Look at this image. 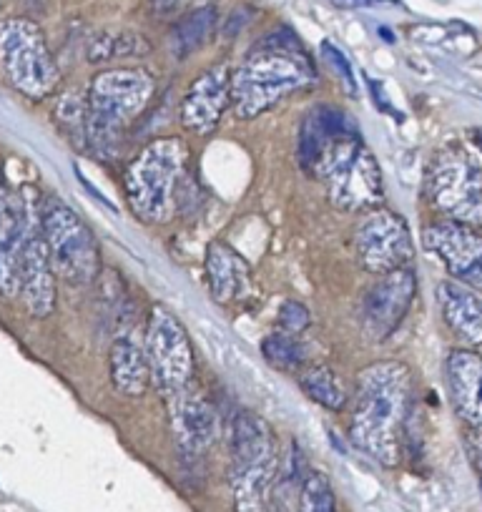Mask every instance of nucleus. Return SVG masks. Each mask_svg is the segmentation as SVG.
I'll return each mask as SVG.
<instances>
[{"instance_id":"nucleus-27","label":"nucleus","mask_w":482,"mask_h":512,"mask_svg":"<svg viewBox=\"0 0 482 512\" xmlns=\"http://www.w3.org/2000/svg\"><path fill=\"white\" fill-rule=\"evenodd\" d=\"M299 512H334V490L324 472H307L299 485Z\"/></svg>"},{"instance_id":"nucleus-5","label":"nucleus","mask_w":482,"mask_h":512,"mask_svg":"<svg viewBox=\"0 0 482 512\" xmlns=\"http://www.w3.org/2000/svg\"><path fill=\"white\" fill-rule=\"evenodd\" d=\"M309 171L327 184L329 201L342 211L367 214L385 199L380 164L372 151L365 149L357 131L332 141Z\"/></svg>"},{"instance_id":"nucleus-9","label":"nucleus","mask_w":482,"mask_h":512,"mask_svg":"<svg viewBox=\"0 0 482 512\" xmlns=\"http://www.w3.org/2000/svg\"><path fill=\"white\" fill-rule=\"evenodd\" d=\"M0 71L26 98L41 101L58 86V66L41 28L28 18L0 26Z\"/></svg>"},{"instance_id":"nucleus-11","label":"nucleus","mask_w":482,"mask_h":512,"mask_svg":"<svg viewBox=\"0 0 482 512\" xmlns=\"http://www.w3.org/2000/svg\"><path fill=\"white\" fill-rule=\"evenodd\" d=\"M352 249L359 267L375 277L410 267L412 254H415L405 216L385 209L367 211L365 219L354 229Z\"/></svg>"},{"instance_id":"nucleus-7","label":"nucleus","mask_w":482,"mask_h":512,"mask_svg":"<svg viewBox=\"0 0 482 512\" xmlns=\"http://www.w3.org/2000/svg\"><path fill=\"white\" fill-rule=\"evenodd\" d=\"M41 229L56 277L86 287L101 272V251L91 226L66 204L48 196L41 206Z\"/></svg>"},{"instance_id":"nucleus-18","label":"nucleus","mask_w":482,"mask_h":512,"mask_svg":"<svg viewBox=\"0 0 482 512\" xmlns=\"http://www.w3.org/2000/svg\"><path fill=\"white\" fill-rule=\"evenodd\" d=\"M445 374L455 412L482 430V357L472 349H455L447 357Z\"/></svg>"},{"instance_id":"nucleus-20","label":"nucleus","mask_w":482,"mask_h":512,"mask_svg":"<svg viewBox=\"0 0 482 512\" xmlns=\"http://www.w3.org/2000/svg\"><path fill=\"white\" fill-rule=\"evenodd\" d=\"M437 307L457 339L472 347L482 344V292L460 282H440Z\"/></svg>"},{"instance_id":"nucleus-3","label":"nucleus","mask_w":482,"mask_h":512,"mask_svg":"<svg viewBox=\"0 0 482 512\" xmlns=\"http://www.w3.org/2000/svg\"><path fill=\"white\" fill-rule=\"evenodd\" d=\"M154 91V76L139 68H113L98 73L86 98L88 146L103 159L116 154L126 128L144 113Z\"/></svg>"},{"instance_id":"nucleus-19","label":"nucleus","mask_w":482,"mask_h":512,"mask_svg":"<svg viewBox=\"0 0 482 512\" xmlns=\"http://www.w3.org/2000/svg\"><path fill=\"white\" fill-rule=\"evenodd\" d=\"M204 272L211 297L219 304L239 302L252 289V267L224 241H211L206 246Z\"/></svg>"},{"instance_id":"nucleus-25","label":"nucleus","mask_w":482,"mask_h":512,"mask_svg":"<svg viewBox=\"0 0 482 512\" xmlns=\"http://www.w3.org/2000/svg\"><path fill=\"white\" fill-rule=\"evenodd\" d=\"M216 26V11L214 8H199V11L186 13L184 21L176 26L174 31V48L179 53V58L189 56L196 48L204 46L209 41V36L214 33Z\"/></svg>"},{"instance_id":"nucleus-1","label":"nucleus","mask_w":482,"mask_h":512,"mask_svg":"<svg viewBox=\"0 0 482 512\" xmlns=\"http://www.w3.org/2000/svg\"><path fill=\"white\" fill-rule=\"evenodd\" d=\"M412 412V377L402 362H375L357 374L349 437L385 467L400 465Z\"/></svg>"},{"instance_id":"nucleus-31","label":"nucleus","mask_w":482,"mask_h":512,"mask_svg":"<svg viewBox=\"0 0 482 512\" xmlns=\"http://www.w3.org/2000/svg\"><path fill=\"white\" fill-rule=\"evenodd\" d=\"M267 512H289V507H287V505H284V497H282V495H279V497H277V500H274V502H272V505H267Z\"/></svg>"},{"instance_id":"nucleus-4","label":"nucleus","mask_w":482,"mask_h":512,"mask_svg":"<svg viewBox=\"0 0 482 512\" xmlns=\"http://www.w3.org/2000/svg\"><path fill=\"white\" fill-rule=\"evenodd\" d=\"M279 475L274 432L254 412H239L231 425L229 487L236 512H267L269 492Z\"/></svg>"},{"instance_id":"nucleus-21","label":"nucleus","mask_w":482,"mask_h":512,"mask_svg":"<svg viewBox=\"0 0 482 512\" xmlns=\"http://www.w3.org/2000/svg\"><path fill=\"white\" fill-rule=\"evenodd\" d=\"M108 369H111V382L116 392H121L124 397L146 395L154 377H151V364L146 357L144 342L134 329L113 339Z\"/></svg>"},{"instance_id":"nucleus-17","label":"nucleus","mask_w":482,"mask_h":512,"mask_svg":"<svg viewBox=\"0 0 482 512\" xmlns=\"http://www.w3.org/2000/svg\"><path fill=\"white\" fill-rule=\"evenodd\" d=\"M171 402H174V420L171 422H174L176 445L186 462H196L214 445L216 432H219L214 407L204 400V395L191 390V384Z\"/></svg>"},{"instance_id":"nucleus-16","label":"nucleus","mask_w":482,"mask_h":512,"mask_svg":"<svg viewBox=\"0 0 482 512\" xmlns=\"http://www.w3.org/2000/svg\"><path fill=\"white\" fill-rule=\"evenodd\" d=\"M18 297L28 314L36 319L48 317L56 307V269L51 264L46 239H43L41 221L28 234L26 249L21 256V272H18Z\"/></svg>"},{"instance_id":"nucleus-28","label":"nucleus","mask_w":482,"mask_h":512,"mask_svg":"<svg viewBox=\"0 0 482 512\" xmlns=\"http://www.w3.org/2000/svg\"><path fill=\"white\" fill-rule=\"evenodd\" d=\"M277 322L282 332L297 334L299 337V334L307 332V327L312 324V314H309V309L304 307L302 302H297V299H287V302H282V307H279Z\"/></svg>"},{"instance_id":"nucleus-26","label":"nucleus","mask_w":482,"mask_h":512,"mask_svg":"<svg viewBox=\"0 0 482 512\" xmlns=\"http://www.w3.org/2000/svg\"><path fill=\"white\" fill-rule=\"evenodd\" d=\"M146 53V43L136 33H101L88 48V61H111Z\"/></svg>"},{"instance_id":"nucleus-8","label":"nucleus","mask_w":482,"mask_h":512,"mask_svg":"<svg viewBox=\"0 0 482 512\" xmlns=\"http://www.w3.org/2000/svg\"><path fill=\"white\" fill-rule=\"evenodd\" d=\"M425 191L430 204L447 221L482 224V164L465 146H447L432 159Z\"/></svg>"},{"instance_id":"nucleus-24","label":"nucleus","mask_w":482,"mask_h":512,"mask_svg":"<svg viewBox=\"0 0 482 512\" xmlns=\"http://www.w3.org/2000/svg\"><path fill=\"white\" fill-rule=\"evenodd\" d=\"M262 354L272 367L282 372H299L307 362V347L297 334L289 332H272L262 339Z\"/></svg>"},{"instance_id":"nucleus-22","label":"nucleus","mask_w":482,"mask_h":512,"mask_svg":"<svg viewBox=\"0 0 482 512\" xmlns=\"http://www.w3.org/2000/svg\"><path fill=\"white\" fill-rule=\"evenodd\" d=\"M352 131H357V128H354V123L349 121V116L342 108L314 106L312 111H307L302 128H299V161L307 169H312L317 156L332 141H337L344 134H352Z\"/></svg>"},{"instance_id":"nucleus-13","label":"nucleus","mask_w":482,"mask_h":512,"mask_svg":"<svg viewBox=\"0 0 482 512\" xmlns=\"http://www.w3.org/2000/svg\"><path fill=\"white\" fill-rule=\"evenodd\" d=\"M422 244L440 259L455 282L482 292V236L457 221H435L422 229Z\"/></svg>"},{"instance_id":"nucleus-29","label":"nucleus","mask_w":482,"mask_h":512,"mask_svg":"<svg viewBox=\"0 0 482 512\" xmlns=\"http://www.w3.org/2000/svg\"><path fill=\"white\" fill-rule=\"evenodd\" d=\"M206 8V0H156V11L161 16H176L181 11H199Z\"/></svg>"},{"instance_id":"nucleus-2","label":"nucleus","mask_w":482,"mask_h":512,"mask_svg":"<svg viewBox=\"0 0 482 512\" xmlns=\"http://www.w3.org/2000/svg\"><path fill=\"white\" fill-rule=\"evenodd\" d=\"M314 81V66L294 38H267L231 73V106L239 118H257Z\"/></svg>"},{"instance_id":"nucleus-30","label":"nucleus","mask_w":482,"mask_h":512,"mask_svg":"<svg viewBox=\"0 0 482 512\" xmlns=\"http://www.w3.org/2000/svg\"><path fill=\"white\" fill-rule=\"evenodd\" d=\"M465 447L467 455H470V462L475 465V470L482 475V430L480 427H470L465 432Z\"/></svg>"},{"instance_id":"nucleus-23","label":"nucleus","mask_w":482,"mask_h":512,"mask_svg":"<svg viewBox=\"0 0 482 512\" xmlns=\"http://www.w3.org/2000/svg\"><path fill=\"white\" fill-rule=\"evenodd\" d=\"M297 382L304 395L324 410L342 412L347 405V390H344L342 379L327 364H307L304 369H299Z\"/></svg>"},{"instance_id":"nucleus-12","label":"nucleus","mask_w":482,"mask_h":512,"mask_svg":"<svg viewBox=\"0 0 482 512\" xmlns=\"http://www.w3.org/2000/svg\"><path fill=\"white\" fill-rule=\"evenodd\" d=\"M417 294L415 267H402L377 277L365 292L362 309H359V327L367 342L382 344L397 332L410 312Z\"/></svg>"},{"instance_id":"nucleus-15","label":"nucleus","mask_w":482,"mask_h":512,"mask_svg":"<svg viewBox=\"0 0 482 512\" xmlns=\"http://www.w3.org/2000/svg\"><path fill=\"white\" fill-rule=\"evenodd\" d=\"M231 106L229 66H214L201 73L181 101V126L194 136H209Z\"/></svg>"},{"instance_id":"nucleus-6","label":"nucleus","mask_w":482,"mask_h":512,"mask_svg":"<svg viewBox=\"0 0 482 512\" xmlns=\"http://www.w3.org/2000/svg\"><path fill=\"white\" fill-rule=\"evenodd\" d=\"M186 151L179 139H159L146 146L124 176L131 211L146 224H164L174 214Z\"/></svg>"},{"instance_id":"nucleus-10","label":"nucleus","mask_w":482,"mask_h":512,"mask_svg":"<svg viewBox=\"0 0 482 512\" xmlns=\"http://www.w3.org/2000/svg\"><path fill=\"white\" fill-rule=\"evenodd\" d=\"M144 347L151 364V377L161 395L166 400L179 397L194 377V349L184 324L171 309H151Z\"/></svg>"},{"instance_id":"nucleus-14","label":"nucleus","mask_w":482,"mask_h":512,"mask_svg":"<svg viewBox=\"0 0 482 512\" xmlns=\"http://www.w3.org/2000/svg\"><path fill=\"white\" fill-rule=\"evenodd\" d=\"M41 221V209H31L0 174V294L18 297V272L28 234Z\"/></svg>"}]
</instances>
